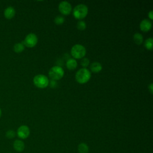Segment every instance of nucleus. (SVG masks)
<instances>
[{
    "label": "nucleus",
    "instance_id": "nucleus-1",
    "mask_svg": "<svg viewBox=\"0 0 153 153\" xmlns=\"http://www.w3.org/2000/svg\"><path fill=\"white\" fill-rule=\"evenodd\" d=\"M91 78V73L87 68H81L75 74V79L79 84L87 82Z\"/></svg>",
    "mask_w": 153,
    "mask_h": 153
},
{
    "label": "nucleus",
    "instance_id": "nucleus-2",
    "mask_svg": "<svg viewBox=\"0 0 153 153\" xmlns=\"http://www.w3.org/2000/svg\"><path fill=\"white\" fill-rule=\"evenodd\" d=\"M88 14V7L86 5L79 4L75 7L73 10V15L76 19H82L87 16Z\"/></svg>",
    "mask_w": 153,
    "mask_h": 153
},
{
    "label": "nucleus",
    "instance_id": "nucleus-3",
    "mask_svg": "<svg viewBox=\"0 0 153 153\" xmlns=\"http://www.w3.org/2000/svg\"><path fill=\"white\" fill-rule=\"evenodd\" d=\"M48 75L52 80H59L64 75V70L59 66H54L49 70Z\"/></svg>",
    "mask_w": 153,
    "mask_h": 153
},
{
    "label": "nucleus",
    "instance_id": "nucleus-4",
    "mask_svg": "<svg viewBox=\"0 0 153 153\" xmlns=\"http://www.w3.org/2000/svg\"><path fill=\"white\" fill-rule=\"evenodd\" d=\"M33 82L34 85L39 88H44L49 84V80L47 76L42 74L35 75L33 79Z\"/></svg>",
    "mask_w": 153,
    "mask_h": 153
},
{
    "label": "nucleus",
    "instance_id": "nucleus-5",
    "mask_svg": "<svg viewBox=\"0 0 153 153\" xmlns=\"http://www.w3.org/2000/svg\"><path fill=\"white\" fill-rule=\"evenodd\" d=\"M71 53L72 57L75 59H81L85 56L86 54V49L81 44H75L72 47Z\"/></svg>",
    "mask_w": 153,
    "mask_h": 153
},
{
    "label": "nucleus",
    "instance_id": "nucleus-6",
    "mask_svg": "<svg viewBox=\"0 0 153 153\" xmlns=\"http://www.w3.org/2000/svg\"><path fill=\"white\" fill-rule=\"evenodd\" d=\"M38 42L37 36L33 33H30L26 35L24 41L22 42L25 46L32 48L36 45Z\"/></svg>",
    "mask_w": 153,
    "mask_h": 153
},
{
    "label": "nucleus",
    "instance_id": "nucleus-7",
    "mask_svg": "<svg viewBox=\"0 0 153 153\" xmlns=\"http://www.w3.org/2000/svg\"><path fill=\"white\" fill-rule=\"evenodd\" d=\"M16 134L21 139H27L30 135V129L26 125L20 126L17 130Z\"/></svg>",
    "mask_w": 153,
    "mask_h": 153
},
{
    "label": "nucleus",
    "instance_id": "nucleus-8",
    "mask_svg": "<svg viewBox=\"0 0 153 153\" xmlns=\"http://www.w3.org/2000/svg\"><path fill=\"white\" fill-rule=\"evenodd\" d=\"M58 8L59 11L63 15H69L72 11L71 4L66 1L60 2Z\"/></svg>",
    "mask_w": 153,
    "mask_h": 153
},
{
    "label": "nucleus",
    "instance_id": "nucleus-9",
    "mask_svg": "<svg viewBox=\"0 0 153 153\" xmlns=\"http://www.w3.org/2000/svg\"><path fill=\"white\" fill-rule=\"evenodd\" d=\"M140 29L143 32H148L151 30L152 27L151 22L147 19H145L141 21L139 25Z\"/></svg>",
    "mask_w": 153,
    "mask_h": 153
},
{
    "label": "nucleus",
    "instance_id": "nucleus-10",
    "mask_svg": "<svg viewBox=\"0 0 153 153\" xmlns=\"http://www.w3.org/2000/svg\"><path fill=\"white\" fill-rule=\"evenodd\" d=\"M13 147L16 151L21 152L24 151L25 148V144L23 140L20 139H16L13 143Z\"/></svg>",
    "mask_w": 153,
    "mask_h": 153
},
{
    "label": "nucleus",
    "instance_id": "nucleus-11",
    "mask_svg": "<svg viewBox=\"0 0 153 153\" xmlns=\"http://www.w3.org/2000/svg\"><path fill=\"white\" fill-rule=\"evenodd\" d=\"M16 14V10L13 7H8L4 10V17L8 20L13 19Z\"/></svg>",
    "mask_w": 153,
    "mask_h": 153
},
{
    "label": "nucleus",
    "instance_id": "nucleus-12",
    "mask_svg": "<svg viewBox=\"0 0 153 153\" xmlns=\"http://www.w3.org/2000/svg\"><path fill=\"white\" fill-rule=\"evenodd\" d=\"M91 72L94 73H98L102 69V65L98 62H94L90 65V67Z\"/></svg>",
    "mask_w": 153,
    "mask_h": 153
},
{
    "label": "nucleus",
    "instance_id": "nucleus-13",
    "mask_svg": "<svg viewBox=\"0 0 153 153\" xmlns=\"http://www.w3.org/2000/svg\"><path fill=\"white\" fill-rule=\"evenodd\" d=\"M78 151L79 153H88L89 147L88 145L84 142H81L78 145Z\"/></svg>",
    "mask_w": 153,
    "mask_h": 153
},
{
    "label": "nucleus",
    "instance_id": "nucleus-14",
    "mask_svg": "<svg viewBox=\"0 0 153 153\" xmlns=\"http://www.w3.org/2000/svg\"><path fill=\"white\" fill-rule=\"evenodd\" d=\"M66 66L68 69L73 70L76 68L77 62L74 59H69L67 60L66 63Z\"/></svg>",
    "mask_w": 153,
    "mask_h": 153
},
{
    "label": "nucleus",
    "instance_id": "nucleus-15",
    "mask_svg": "<svg viewBox=\"0 0 153 153\" xmlns=\"http://www.w3.org/2000/svg\"><path fill=\"white\" fill-rule=\"evenodd\" d=\"M25 46L23 44V42H17L14 44L13 47L14 51L17 53H22L25 50Z\"/></svg>",
    "mask_w": 153,
    "mask_h": 153
},
{
    "label": "nucleus",
    "instance_id": "nucleus-16",
    "mask_svg": "<svg viewBox=\"0 0 153 153\" xmlns=\"http://www.w3.org/2000/svg\"><path fill=\"white\" fill-rule=\"evenodd\" d=\"M133 40L136 44L140 45L143 41V38L142 35L139 33H134L133 35Z\"/></svg>",
    "mask_w": 153,
    "mask_h": 153
},
{
    "label": "nucleus",
    "instance_id": "nucleus-17",
    "mask_svg": "<svg viewBox=\"0 0 153 153\" xmlns=\"http://www.w3.org/2000/svg\"><path fill=\"white\" fill-rule=\"evenodd\" d=\"M152 43H153V39L152 38H149L145 41L144 45L147 50H152Z\"/></svg>",
    "mask_w": 153,
    "mask_h": 153
},
{
    "label": "nucleus",
    "instance_id": "nucleus-18",
    "mask_svg": "<svg viewBox=\"0 0 153 153\" xmlns=\"http://www.w3.org/2000/svg\"><path fill=\"white\" fill-rule=\"evenodd\" d=\"M16 133L13 130H8L5 133L6 137H7L8 139H10L14 138L16 137Z\"/></svg>",
    "mask_w": 153,
    "mask_h": 153
},
{
    "label": "nucleus",
    "instance_id": "nucleus-19",
    "mask_svg": "<svg viewBox=\"0 0 153 153\" xmlns=\"http://www.w3.org/2000/svg\"><path fill=\"white\" fill-rule=\"evenodd\" d=\"M76 27L79 30H83L86 28V23L82 20H79L76 24Z\"/></svg>",
    "mask_w": 153,
    "mask_h": 153
},
{
    "label": "nucleus",
    "instance_id": "nucleus-20",
    "mask_svg": "<svg viewBox=\"0 0 153 153\" xmlns=\"http://www.w3.org/2000/svg\"><path fill=\"white\" fill-rule=\"evenodd\" d=\"M64 22H65V18L62 16H57L54 19V23L57 25L63 24Z\"/></svg>",
    "mask_w": 153,
    "mask_h": 153
},
{
    "label": "nucleus",
    "instance_id": "nucleus-21",
    "mask_svg": "<svg viewBox=\"0 0 153 153\" xmlns=\"http://www.w3.org/2000/svg\"><path fill=\"white\" fill-rule=\"evenodd\" d=\"M89 62H90V61H89L88 59H87V58H86V57H84V58L82 59L80 64H81V65L82 67H84V68H85V67H87V66H88Z\"/></svg>",
    "mask_w": 153,
    "mask_h": 153
},
{
    "label": "nucleus",
    "instance_id": "nucleus-22",
    "mask_svg": "<svg viewBox=\"0 0 153 153\" xmlns=\"http://www.w3.org/2000/svg\"><path fill=\"white\" fill-rule=\"evenodd\" d=\"M148 89H149V91H150V93H151V94H152V93H153V84L152 83H151L149 85H148Z\"/></svg>",
    "mask_w": 153,
    "mask_h": 153
},
{
    "label": "nucleus",
    "instance_id": "nucleus-23",
    "mask_svg": "<svg viewBox=\"0 0 153 153\" xmlns=\"http://www.w3.org/2000/svg\"><path fill=\"white\" fill-rule=\"evenodd\" d=\"M148 17L151 20H152L153 19V11L151 10L149 13H148Z\"/></svg>",
    "mask_w": 153,
    "mask_h": 153
},
{
    "label": "nucleus",
    "instance_id": "nucleus-24",
    "mask_svg": "<svg viewBox=\"0 0 153 153\" xmlns=\"http://www.w3.org/2000/svg\"><path fill=\"white\" fill-rule=\"evenodd\" d=\"M55 85H56V82H55V81L51 79V80L50 81V86H51V87H54V86H55Z\"/></svg>",
    "mask_w": 153,
    "mask_h": 153
},
{
    "label": "nucleus",
    "instance_id": "nucleus-25",
    "mask_svg": "<svg viewBox=\"0 0 153 153\" xmlns=\"http://www.w3.org/2000/svg\"><path fill=\"white\" fill-rule=\"evenodd\" d=\"M1 115H2V111H1V108H0V118H1Z\"/></svg>",
    "mask_w": 153,
    "mask_h": 153
}]
</instances>
